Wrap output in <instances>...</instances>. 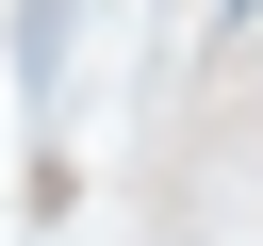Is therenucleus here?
<instances>
[{"mask_svg":"<svg viewBox=\"0 0 263 246\" xmlns=\"http://www.w3.org/2000/svg\"><path fill=\"white\" fill-rule=\"evenodd\" d=\"M230 16H263V0H230Z\"/></svg>","mask_w":263,"mask_h":246,"instance_id":"obj_1","label":"nucleus"}]
</instances>
